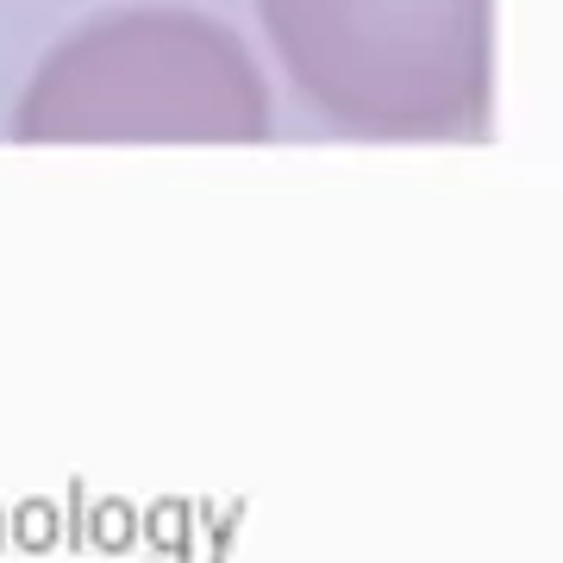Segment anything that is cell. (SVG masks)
Listing matches in <instances>:
<instances>
[{
	"label": "cell",
	"mask_w": 563,
	"mask_h": 563,
	"mask_svg": "<svg viewBox=\"0 0 563 563\" xmlns=\"http://www.w3.org/2000/svg\"><path fill=\"white\" fill-rule=\"evenodd\" d=\"M13 144L276 139V81L232 20L188 0H120L44 44L7 113Z\"/></svg>",
	"instance_id": "6da1fadb"
},
{
	"label": "cell",
	"mask_w": 563,
	"mask_h": 563,
	"mask_svg": "<svg viewBox=\"0 0 563 563\" xmlns=\"http://www.w3.org/2000/svg\"><path fill=\"white\" fill-rule=\"evenodd\" d=\"M282 81L363 144H470L495 120V0H251Z\"/></svg>",
	"instance_id": "7a4b0ae2"
}]
</instances>
